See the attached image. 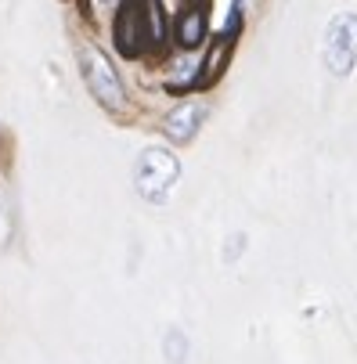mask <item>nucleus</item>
<instances>
[{
    "label": "nucleus",
    "mask_w": 357,
    "mask_h": 364,
    "mask_svg": "<svg viewBox=\"0 0 357 364\" xmlns=\"http://www.w3.org/2000/svg\"><path fill=\"white\" fill-rule=\"evenodd\" d=\"M76 62H80V76H83L90 97L105 112L123 116L130 109V97H127V83H123V76H119L109 50L101 43H94V40H80L76 43Z\"/></svg>",
    "instance_id": "obj_1"
},
{
    "label": "nucleus",
    "mask_w": 357,
    "mask_h": 364,
    "mask_svg": "<svg viewBox=\"0 0 357 364\" xmlns=\"http://www.w3.org/2000/svg\"><path fill=\"white\" fill-rule=\"evenodd\" d=\"M181 184V159L174 148H163V144H148L137 163H134V191L151 202V205H163L174 188Z\"/></svg>",
    "instance_id": "obj_2"
},
{
    "label": "nucleus",
    "mask_w": 357,
    "mask_h": 364,
    "mask_svg": "<svg viewBox=\"0 0 357 364\" xmlns=\"http://www.w3.org/2000/svg\"><path fill=\"white\" fill-rule=\"evenodd\" d=\"M321 62L332 80H346L357 69V11H336L321 36Z\"/></svg>",
    "instance_id": "obj_3"
},
{
    "label": "nucleus",
    "mask_w": 357,
    "mask_h": 364,
    "mask_svg": "<svg viewBox=\"0 0 357 364\" xmlns=\"http://www.w3.org/2000/svg\"><path fill=\"white\" fill-rule=\"evenodd\" d=\"M213 40V11L210 0H181L170 11V47L184 55H202Z\"/></svg>",
    "instance_id": "obj_4"
},
{
    "label": "nucleus",
    "mask_w": 357,
    "mask_h": 364,
    "mask_svg": "<svg viewBox=\"0 0 357 364\" xmlns=\"http://www.w3.org/2000/svg\"><path fill=\"white\" fill-rule=\"evenodd\" d=\"M112 43H116L119 55L130 58V62L156 55L148 15H144V0H123L119 4V11L112 15Z\"/></svg>",
    "instance_id": "obj_5"
},
{
    "label": "nucleus",
    "mask_w": 357,
    "mask_h": 364,
    "mask_svg": "<svg viewBox=\"0 0 357 364\" xmlns=\"http://www.w3.org/2000/svg\"><path fill=\"white\" fill-rule=\"evenodd\" d=\"M210 101H195V97H184V101H177V105L159 119V134L170 141V144H177V148H188L198 134H202V127H206V119H210Z\"/></svg>",
    "instance_id": "obj_6"
},
{
    "label": "nucleus",
    "mask_w": 357,
    "mask_h": 364,
    "mask_svg": "<svg viewBox=\"0 0 357 364\" xmlns=\"http://www.w3.org/2000/svg\"><path fill=\"white\" fill-rule=\"evenodd\" d=\"M235 47H238V40L213 33V40L206 43V50H202V65H198V90H213V87L224 80V73H228V65H231V58H235Z\"/></svg>",
    "instance_id": "obj_7"
},
{
    "label": "nucleus",
    "mask_w": 357,
    "mask_h": 364,
    "mask_svg": "<svg viewBox=\"0 0 357 364\" xmlns=\"http://www.w3.org/2000/svg\"><path fill=\"white\" fill-rule=\"evenodd\" d=\"M184 353H188V339L174 328V332L166 336V357H170L174 364H181V360H184Z\"/></svg>",
    "instance_id": "obj_8"
}]
</instances>
